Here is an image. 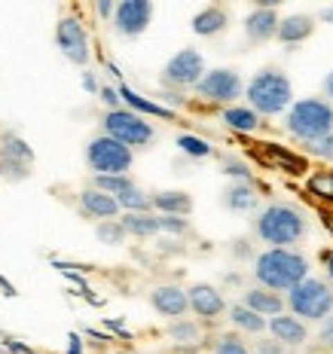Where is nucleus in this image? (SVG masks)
Returning <instances> with one entry per match:
<instances>
[{
  "mask_svg": "<svg viewBox=\"0 0 333 354\" xmlns=\"http://www.w3.org/2000/svg\"><path fill=\"white\" fill-rule=\"evenodd\" d=\"M254 278L260 281V287H266L272 293H278V290L291 293L294 287L309 278V263H306V257L291 248H269L257 257Z\"/></svg>",
  "mask_w": 333,
  "mask_h": 354,
  "instance_id": "1",
  "label": "nucleus"
},
{
  "mask_svg": "<svg viewBox=\"0 0 333 354\" xmlns=\"http://www.w3.org/2000/svg\"><path fill=\"white\" fill-rule=\"evenodd\" d=\"M245 95H248L251 110L260 116H276L281 110H291V101H294L291 80L278 68H263L260 73H254Z\"/></svg>",
  "mask_w": 333,
  "mask_h": 354,
  "instance_id": "2",
  "label": "nucleus"
},
{
  "mask_svg": "<svg viewBox=\"0 0 333 354\" xmlns=\"http://www.w3.org/2000/svg\"><path fill=\"white\" fill-rule=\"evenodd\" d=\"M257 235L272 248L297 245L303 235H306V217L294 205L276 202L269 208H263V214L257 217Z\"/></svg>",
  "mask_w": 333,
  "mask_h": 354,
  "instance_id": "3",
  "label": "nucleus"
},
{
  "mask_svg": "<svg viewBox=\"0 0 333 354\" xmlns=\"http://www.w3.org/2000/svg\"><path fill=\"white\" fill-rule=\"evenodd\" d=\"M287 131L306 144L333 135V107L324 98H303L287 110Z\"/></svg>",
  "mask_w": 333,
  "mask_h": 354,
  "instance_id": "4",
  "label": "nucleus"
},
{
  "mask_svg": "<svg viewBox=\"0 0 333 354\" xmlns=\"http://www.w3.org/2000/svg\"><path fill=\"white\" fill-rule=\"evenodd\" d=\"M287 306H291V312L297 318L327 321V315L333 312V290L318 278H306V281L287 293Z\"/></svg>",
  "mask_w": 333,
  "mask_h": 354,
  "instance_id": "5",
  "label": "nucleus"
},
{
  "mask_svg": "<svg viewBox=\"0 0 333 354\" xmlns=\"http://www.w3.org/2000/svg\"><path fill=\"white\" fill-rule=\"evenodd\" d=\"M132 150L120 141L107 135H98L92 138L86 147V162L95 174H105V177H116V174H125L132 168Z\"/></svg>",
  "mask_w": 333,
  "mask_h": 354,
  "instance_id": "6",
  "label": "nucleus"
},
{
  "mask_svg": "<svg viewBox=\"0 0 333 354\" xmlns=\"http://www.w3.org/2000/svg\"><path fill=\"white\" fill-rule=\"evenodd\" d=\"M101 125H105V135L114 138V141L125 144L132 150V147H144L153 141V125L144 120L141 113H135V110H107L105 120H101Z\"/></svg>",
  "mask_w": 333,
  "mask_h": 354,
  "instance_id": "7",
  "label": "nucleus"
},
{
  "mask_svg": "<svg viewBox=\"0 0 333 354\" xmlns=\"http://www.w3.org/2000/svg\"><path fill=\"white\" fill-rule=\"evenodd\" d=\"M199 98L211 101V104H233L235 98H242L245 86H242V77L233 68H217L208 71L202 77V83L196 86Z\"/></svg>",
  "mask_w": 333,
  "mask_h": 354,
  "instance_id": "8",
  "label": "nucleus"
},
{
  "mask_svg": "<svg viewBox=\"0 0 333 354\" xmlns=\"http://www.w3.org/2000/svg\"><path fill=\"white\" fill-rule=\"evenodd\" d=\"M205 77V58L196 49H181L177 55L168 58L165 71H162V83L174 86V88H187V86H199Z\"/></svg>",
  "mask_w": 333,
  "mask_h": 354,
  "instance_id": "9",
  "label": "nucleus"
},
{
  "mask_svg": "<svg viewBox=\"0 0 333 354\" xmlns=\"http://www.w3.org/2000/svg\"><path fill=\"white\" fill-rule=\"evenodd\" d=\"M55 40H58V49L64 53L68 62H73V64L89 62V34H86V28L80 19L64 16L55 28Z\"/></svg>",
  "mask_w": 333,
  "mask_h": 354,
  "instance_id": "10",
  "label": "nucleus"
},
{
  "mask_svg": "<svg viewBox=\"0 0 333 354\" xmlns=\"http://www.w3.org/2000/svg\"><path fill=\"white\" fill-rule=\"evenodd\" d=\"M150 19H153L150 0H123V3H116L114 28H116V34H123V37H138L147 31Z\"/></svg>",
  "mask_w": 333,
  "mask_h": 354,
  "instance_id": "11",
  "label": "nucleus"
},
{
  "mask_svg": "<svg viewBox=\"0 0 333 354\" xmlns=\"http://www.w3.org/2000/svg\"><path fill=\"white\" fill-rule=\"evenodd\" d=\"M187 293H190V312H196L199 318L214 321V318H220V315H224L226 299H224V293H220L217 287H211V284H193Z\"/></svg>",
  "mask_w": 333,
  "mask_h": 354,
  "instance_id": "12",
  "label": "nucleus"
},
{
  "mask_svg": "<svg viewBox=\"0 0 333 354\" xmlns=\"http://www.w3.org/2000/svg\"><path fill=\"white\" fill-rule=\"evenodd\" d=\"M150 302L159 315H165V318H183V315L190 312V293L181 290V287H174V284L153 287Z\"/></svg>",
  "mask_w": 333,
  "mask_h": 354,
  "instance_id": "13",
  "label": "nucleus"
},
{
  "mask_svg": "<svg viewBox=\"0 0 333 354\" xmlns=\"http://www.w3.org/2000/svg\"><path fill=\"white\" fill-rule=\"evenodd\" d=\"M80 211H83L86 217H95V220H110V217H116L123 208H120V202H116L114 196L89 187V189L80 193Z\"/></svg>",
  "mask_w": 333,
  "mask_h": 354,
  "instance_id": "14",
  "label": "nucleus"
},
{
  "mask_svg": "<svg viewBox=\"0 0 333 354\" xmlns=\"http://www.w3.org/2000/svg\"><path fill=\"white\" fill-rule=\"evenodd\" d=\"M278 12L276 10H266V6H257L254 12H248L245 19V34L248 40L254 43H263V40H272L278 34Z\"/></svg>",
  "mask_w": 333,
  "mask_h": 354,
  "instance_id": "15",
  "label": "nucleus"
},
{
  "mask_svg": "<svg viewBox=\"0 0 333 354\" xmlns=\"http://www.w3.org/2000/svg\"><path fill=\"white\" fill-rule=\"evenodd\" d=\"M269 333L276 342L281 345H303L306 342V324H303L297 315H278V318H269Z\"/></svg>",
  "mask_w": 333,
  "mask_h": 354,
  "instance_id": "16",
  "label": "nucleus"
},
{
  "mask_svg": "<svg viewBox=\"0 0 333 354\" xmlns=\"http://www.w3.org/2000/svg\"><path fill=\"white\" fill-rule=\"evenodd\" d=\"M242 306L254 308L257 315H263V318H278V315H285L281 308H285V299L278 297V293L266 290V287H254V290H248L245 297H242Z\"/></svg>",
  "mask_w": 333,
  "mask_h": 354,
  "instance_id": "17",
  "label": "nucleus"
},
{
  "mask_svg": "<svg viewBox=\"0 0 333 354\" xmlns=\"http://www.w3.org/2000/svg\"><path fill=\"white\" fill-rule=\"evenodd\" d=\"M312 31H315V19L306 16V12H297V16L281 19L276 37L285 43V46H294V43H303L306 37H312Z\"/></svg>",
  "mask_w": 333,
  "mask_h": 354,
  "instance_id": "18",
  "label": "nucleus"
},
{
  "mask_svg": "<svg viewBox=\"0 0 333 354\" xmlns=\"http://www.w3.org/2000/svg\"><path fill=\"white\" fill-rule=\"evenodd\" d=\"M226 25H229V16L220 6H205L202 12L193 16V34H199V37H214L224 31Z\"/></svg>",
  "mask_w": 333,
  "mask_h": 354,
  "instance_id": "19",
  "label": "nucleus"
},
{
  "mask_svg": "<svg viewBox=\"0 0 333 354\" xmlns=\"http://www.w3.org/2000/svg\"><path fill=\"white\" fill-rule=\"evenodd\" d=\"M153 208L162 214H172V217H187L193 211V198L187 193H177V189H165V193L153 196Z\"/></svg>",
  "mask_w": 333,
  "mask_h": 354,
  "instance_id": "20",
  "label": "nucleus"
},
{
  "mask_svg": "<svg viewBox=\"0 0 333 354\" xmlns=\"http://www.w3.org/2000/svg\"><path fill=\"white\" fill-rule=\"evenodd\" d=\"M0 159L25 162V165H31L34 150L28 147L25 138H19V135H16V131H3V135H0Z\"/></svg>",
  "mask_w": 333,
  "mask_h": 354,
  "instance_id": "21",
  "label": "nucleus"
},
{
  "mask_svg": "<svg viewBox=\"0 0 333 354\" xmlns=\"http://www.w3.org/2000/svg\"><path fill=\"white\" fill-rule=\"evenodd\" d=\"M123 230L129 235H138V239H150V235L162 232V223L156 214H123Z\"/></svg>",
  "mask_w": 333,
  "mask_h": 354,
  "instance_id": "22",
  "label": "nucleus"
},
{
  "mask_svg": "<svg viewBox=\"0 0 333 354\" xmlns=\"http://www.w3.org/2000/svg\"><path fill=\"white\" fill-rule=\"evenodd\" d=\"M120 98L125 101V107L135 110V113H150V116H162V120H172L174 116V110L162 107V104H156V101H147L144 95L132 92L129 86H120Z\"/></svg>",
  "mask_w": 333,
  "mask_h": 354,
  "instance_id": "23",
  "label": "nucleus"
},
{
  "mask_svg": "<svg viewBox=\"0 0 333 354\" xmlns=\"http://www.w3.org/2000/svg\"><path fill=\"white\" fill-rule=\"evenodd\" d=\"M229 321H233L239 330H245V333H263V330L269 327V321H266L263 315H257L254 308L242 306V302L229 308Z\"/></svg>",
  "mask_w": 333,
  "mask_h": 354,
  "instance_id": "24",
  "label": "nucleus"
},
{
  "mask_svg": "<svg viewBox=\"0 0 333 354\" xmlns=\"http://www.w3.org/2000/svg\"><path fill=\"white\" fill-rule=\"evenodd\" d=\"M224 125L235 131H257V125H260V113H254L251 107H226L224 110Z\"/></svg>",
  "mask_w": 333,
  "mask_h": 354,
  "instance_id": "25",
  "label": "nucleus"
},
{
  "mask_svg": "<svg viewBox=\"0 0 333 354\" xmlns=\"http://www.w3.org/2000/svg\"><path fill=\"white\" fill-rule=\"evenodd\" d=\"M224 205H226L229 211H239V214L251 211L257 205L254 187H248V183H235V187H229L226 193H224Z\"/></svg>",
  "mask_w": 333,
  "mask_h": 354,
  "instance_id": "26",
  "label": "nucleus"
},
{
  "mask_svg": "<svg viewBox=\"0 0 333 354\" xmlns=\"http://www.w3.org/2000/svg\"><path fill=\"white\" fill-rule=\"evenodd\" d=\"M116 202H120V208L125 214H150V208H153V198L147 193H141L138 187H132L129 193L116 196Z\"/></svg>",
  "mask_w": 333,
  "mask_h": 354,
  "instance_id": "27",
  "label": "nucleus"
},
{
  "mask_svg": "<svg viewBox=\"0 0 333 354\" xmlns=\"http://www.w3.org/2000/svg\"><path fill=\"white\" fill-rule=\"evenodd\" d=\"M135 187L132 183V177L129 174H116V177H105V174H95V189H101V193H107V196H123V193H129V189Z\"/></svg>",
  "mask_w": 333,
  "mask_h": 354,
  "instance_id": "28",
  "label": "nucleus"
},
{
  "mask_svg": "<svg viewBox=\"0 0 333 354\" xmlns=\"http://www.w3.org/2000/svg\"><path fill=\"white\" fill-rule=\"evenodd\" d=\"M177 147H181V153H187V156H193V159H208L214 153L211 144L202 141V138H196V135H181L177 138Z\"/></svg>",
  "mask_w": 333,
  "mask_h": 354,
  "instance_id": "29",
  "label": "nucleus"
},
{
  "mask_svg": "<svg viewBox=\"0 0 333 354\" xmlns=\"http://www.w3.org/2000/svg\"><path fill=\"white\" fill-rule=\"evenodd\" d=\"M168 336H172L177 345H196L199 342V327L190 324V321H174L172 327H168Z\"/></svg>",
  "mask_w": 333,
  "mask_h": 354,
  "instance_id": "30",
  "label": "nucleus"
},
{
  "mask_svg": "<svg viewBox=\"0 0 333 354\" xmlns=\"http://www.w3.org/2000/svg\"><path fill=\"white\" fill-rule=\"evenodd\" d=\"M309 193L324 198V202H333V171H321L309 177Z\"/></svg>",
  "mask_w": 333,
  "mask_h": 354,
  "instance_id": "31",
  "label": "nucleus"
},
{
  "mask_svg": "<svg viewBox=\"0 0 333 354\" xmlns=\"http://www.w3.org/2000/svg\"><path fill=\"white\" fill-rule=\"evenodd\" d=\"M95 235H98V239L105 241V245H123L125 235H129V232L123 230L120 220H105V223H101L98 230H95Z\"/></svg>",
  "mask_w": 333,
  "mask_h": 354,
  "instance_id": "32",
  "label": "nucleus"
},
{
  "mask_svg": "<svg viewBox=\"0 0 333 354\" xmlns=\"http://www.w3.org/2000/svg\"><path fill=\"white\" fill-rule=\"evenodd\" d=\"M214 354H251V351H248V345L242 342V336L224 333V336H217V342H214Z\"/></svg>",
  "mask_w": 333,
  "mask_h": 354,
  "instance_id": "33",
  "label": "nucleus"
},
{
  "mask_svg": "<svg viewBox=\"0 0 333 354\" xmlns=\"http://www.w3.org/2000/svg\"><path fill=\"white\" fill-rule=\"evenodd\" d=\"M269 156L278 162L281 168H285L287 174H300L303 168H306V162L297 159V156H291V153H285V150H278V147H269Z\"/></svg>",
  "mask_w": 333,
  "mask_h": 354,
  "instance_id": "34",
  "label": "nucleus"
},
{
  "mask_svg": "<svg viewBox=\"0 0 333 354\" xmlns=\"http://www.w3.org/2000/svg\"><path fill=\"white\" fill-rule=\"evenodd\" d=\"M0 174H3L6 180H25V177L31 174V165H25V162L0 159Z\"/></svg>",
  "mask_w": 333,
  "mask_h": 354,
  "instance_id": "35",
  "label": "nucleus"
},
{
  "mask_svg": "<svg viewBox=\"0 0 333 354\" xmlns=\"http://www.w3.org/2000/svg\"><path fill=\"white\" fill-rule=\"evenodd\" d=\"M159 223H162V232H172V235H183L190 230V223L183 217H172V214H159Z\"/></svg>",
  "mask_w": 333,
  "mask_h": 354,
  "instance_id": "36",
  "label": "nucleus"
},
{
  "mask_svg": "<svg viewBox=\"0 0 333 354\" xmlns=\"http://www.w3.org/2000/svg\"><path fill=\"white\" fill-rule=\"evenodd\" d=\"M224 171L226 174H233V177H239V180H251V168L245 165L242 159H233V156H224Z\"/></svg>",
  "mask_w": 333,
  "mask_h": 354,
  "instance_id": "37",
  "label": "nucleus"
},
{
  "mask_svg": "<svg viewBox=\"0 0 333 354\" xmlns=\"http://www.w3.org/2000/svg\"><path fill=\"white\" fill-rule=\"evenodd\" d=\"M309 150H312L315 156L333 162V135L330 138H321V141H315V144H309Z\"/></svg>",
  "mask_w": 333,
  "mask_h": 354,
  "instance_id": "38",
  "label": "nucleus"
},
{
  "mask_svg": "<svg viewBox=\"0 0 333 354\" xmlns=\"http://www.w3.org/2000/svg\"><path fill=\"white\" fill-rule=\"evenodd\" d=\"M101 101H105V104L110 107V110H123L120 104H123V98H120V88H110V86H105L101 88Z\"/></svg>",
  "mask_w": 333,
  "mask_h": 354,
  "instance_id": "39",
  "label": "nucleus"
},
{
  "mask_svg": "<svg viewBox=\"0 0 333 354\" xmlns=\"http://www.w3.org/2000/svg\"><path fill=\"white\" fill-rule=\"evenodd\" d=\"M318 342H321L324 348H333V315L321 324V333H318Z\"/></svg>",
  "mask_w": 333,
  "mask_h": 354,
  "instance_id": "40",
  "label": "nucleus"
},
{
  "mask_svg": "<svg viewBox=\"0 0 333 354\" xmlns=\"http://www.w3.org/2000/svg\"><path fill=\"white\" fill-rule=\"evenodd\" d=\"M257 354H285V348L276 339H263V342H257Z\"/></svg>",
  "mask_w": 333,
  "mask_h": 354,
  "instance_id": "41",
  "label": "nucleus"
},
{
  "mask_svg": "<svg viewBox=\"0 0 333 354\" xmlns=\"http://www.w3.org/2000/svg\"><path fill=\"white\" fill-rule=\"evenodd\" d=\"M95 12H98L101 19H107V16H114L116 12V6L110 3V0H98V3H95Z\"/></svg>",
  "mask_w": 333,
  "mask_h": 354,
  "instance_id": "42",
  "label": "nucleus"
},
{
  "mask_svg": "<svg viewBox=\"0 0 333 354\" xmlns=\"http://www.w3.org/2000/svg\"><path fill=\"white\" fill-rule=\"evenodd\" d=\"M321 263H324V269H327V278L333 281V250H324V254H321Z\"/></svg>",
  "mask_w": 333,
  "mask_h": 354,
  "instance_id": "43",
  "label": "nucleus"
},
{
  "mask_svg": "<svg viewBox=\"0 0 333 354\" xmlns=\"http://www.w3.org/2000/svg\"><path fill=\"white\" fill-rule=\"evenodd\" d=\"M68 354H83V339H80L77 333H71V348Z\"/></svg>",
  "mask_w": 333,
  "mask_h": 354,
  "instance_id": "44",
  "label": "nucleus"
},
{
  "mask_svg": "<svg viewBox=\"0 0 333 354\" xmlns=\"http://www.w3.org/2000/svg\"><path fill=\"white\" fill-rule=\"evenodd\" d=\"M83 86L89 88V92H98V83H95V77H92V73H86V77H83Z\"/></svg>",
  "mask_w": 333,
  "mask_h": 354,
  "instance_id": "45",
  "label": "nucleus"
},
{
  "mask_svg": "<svg viewBox=\"0 0 333 354\" xmlns=\"http://www.w3.org/2000/svg\"><path fill=\"white\" fill-rule=\"evenodd\" d=\"M318 19H321V21H333V6H324V10L318 12Z\"/></svg>",
  "mask_w": 333,
  "mask_h": 354,
  "instance_id": "46",
  "label": "nucleus"
},
{
  "mask_svg": "<svg viewBox=\"0 0 333 354\" xmlns=\"http://www.w3.org/2000/svg\"><path fill=\"white\" fill-rule=\"evenodd\" d=\"M324 92H327V98H333V71L327 73V80H324Z\"/></svg>",
  "mask_w": 333,
  "mask_h": 354,
  "instance_id": "47",
  "label": "nucleus"
}]
</instances>
